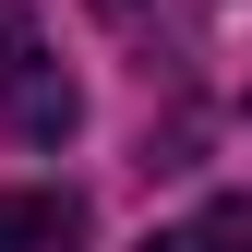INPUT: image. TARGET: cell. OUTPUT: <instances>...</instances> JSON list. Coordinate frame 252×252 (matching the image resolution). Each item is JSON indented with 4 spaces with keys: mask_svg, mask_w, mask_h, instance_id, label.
I'll use <instances>...</instances> for the list:
<instances>
[{
    "mask_svg": "<svg viewBox=\"0 0 252 252\" xmlns=\"http://www.w3.org/2000/svg\"><path fill=\"white\" fill-rule=\"evenodd\" d=\"M0 252H84L72 192H0Z\"/></svg>",
    "mask_w": 252,
    "mask_h": 252,
    "instance_id": "7a4b0ae2",
    "label": "cell"
},
{
    "mask_svg": "<svg viewBox=\"0 0 252 252\" xmlns=\"http://www.w3.org/2000/svg\"><path fill=\"white\" fill-rule=\"evenodd\" d=\"M96 12H108V24H132V12H144V0H96Z\"/></svg>",
    "mask_w": 252,
    "mask_h": 252,
    "instance_id": "277c9868",
    "label": "cell"
},
{
    "mask_svg": "<svg viewBox=\"0 0 252 252\" xmlns=\"http://www.w3.org/2000/svg\"><path fill=\"white\" fill-rule=\"evenodd\" d=\"M144 252H252V192H216L192 228H168V240H144Z\"/></svg>",
    "mask_w": 252,
    "mask_h": 252,
    "instance_id": "3957f363",
    "label": "cell"
},
{
    "mask_svg": "<svg viewBox=\"0 0 252 252\" xmlns=\"http://www.w3.org/2000/svg\"><path fill=\"white\" fill-rule=\"evenodd\" d=\"M0 120H12V144H72L84 132V96L36 48V12H24V0H0Z\"/></svg>",
    "mask_w": 252,
    "mask_h": 252,
    "instance_id": "6da1fadb",
    "label": "cell"
}]
</instances>
